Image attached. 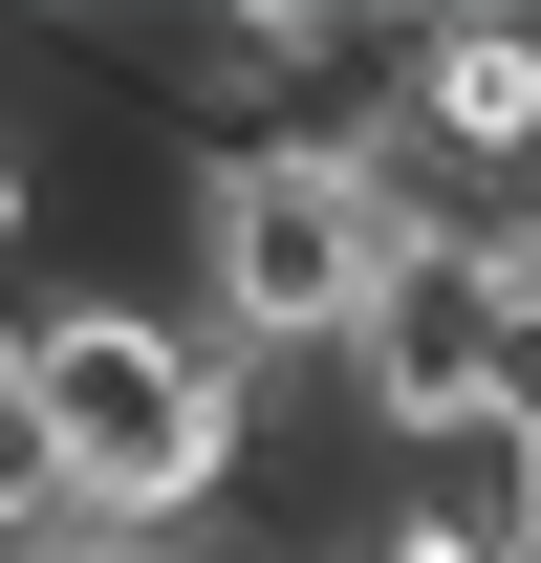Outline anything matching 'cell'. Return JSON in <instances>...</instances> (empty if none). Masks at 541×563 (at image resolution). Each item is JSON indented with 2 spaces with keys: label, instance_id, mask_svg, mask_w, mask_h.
Segmentation results:
<instances>
[{
  "label": "cell",
  "instance_id": "obj_1",
  "mask_svg": "<svg viewBox=\"0 0 541 563\" xmlns=\"http://www.w3.org/2000/svg\"><path fill=\"white\" fill-rule=\"evenodd\" d=\"M22 390L66 433V498L109 542H217L239 520V455H261V368L217 325H152L131 282H22Z\"/></svg>",
  "mask_w": 541,
  "mask_h": 563
},
{
  "label": "cell",
  "instance_id": "obj_2",
  "mask_svg": "<svg viewBox=\"0 0 541 563\" xmlns=\"http://www.w3.org/2000/svg\"><path fill=\"white\" fill-rule=\"evenodd\" d=\"M390 261H411V196L368 174V131H239L196 174V325L239 368H346Z\"/></svg>",
  "mask_w": 541,
  "mask_h": 563
}]
</instances>
